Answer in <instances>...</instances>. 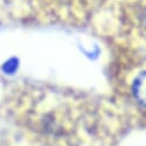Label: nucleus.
I'll return each instance as SVG.
<instances>
[{"instance_id": "nucleus-1", "label": "nucleus", "mask_w": 146, "mask_h": 146, "mask_svg": "<svg viewBox=\"0 0 146 146\" xmlns=\"http://www.w3.org/2000/svg\"><path fill=\"white\" fill-rule=\"evenodd\" d=\"M132 91L136 99L146 107V71H143L135 78Z\"/></svg>"}]
</instances>
